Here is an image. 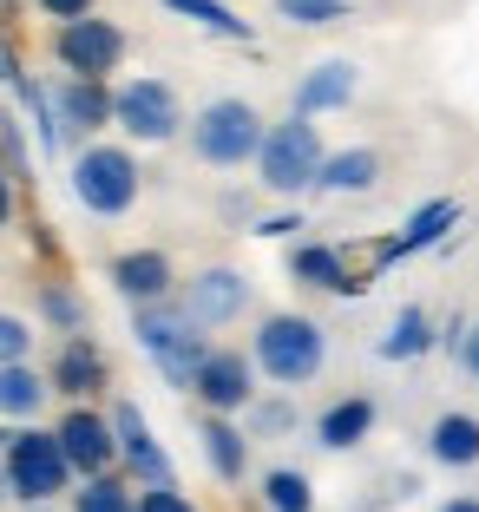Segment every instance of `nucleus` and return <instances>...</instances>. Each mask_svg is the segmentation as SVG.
I'll use <instances>...</instances> for the list:
<instances>
[{
  "label": "nucleus",
  "instance_id": "6",
  "mask_svg": "<svg viewBox=\"0 0 479 512\" xmlns=\"http://www.w3.org/2000/svg\"><path fill=\"white\" fill-rule=\"evenodd\" d=\"M0 467H7V480H14V499L20 506H33V499H60L73 493V460H66L60 447V427H14V440H7V453H0Z\"/></svg>",
  "mask_w": 479,
  "mask_h": 512
},
{
  "label": "nucleus",
  "instance_id": "4",
  "mask_svg": "<svg viewBox=\"0 0 479 512\" xmlns=\"http://www.w3.org/2000/svg\"><path fill=\"white\" fill-rule=\"evenodd\" d=\"M66 184H73V197H79V211H86V217H125L138 204V191H145V171H138L132 145L86 138V145L73 151Z\"/></svg>",
  "mask_w": 479,
  "mask_h": 512
},
{
  "label": "nucleus",
  "instance_id": "39",
  "mask_svg": "<svg viewBox=\"0 0 479 512\" xmlns=\"http://www.w3.org/2000/svg\"><path fill=\"white\" fill-rule=\"evenodd\" d=\"M20 512H60V506H53V499H33V506H20Z\"/></svg>",
  "mask_w": 479,
  "mask_h": 512
},
{
  "label": "nucleus",
  "instance_id": "9",
  "mask_svg": "<svg viewBox=\"0 0 479 512\" xmlns=\"http://www.w3.org/2000/svg\"><path fill=\"white\" fill-rule=\"evenodd\" d=\"M191 394H197L204 414H250L256 355H243V348H210L204 362H197V375H191Z\"/></svg>",
  "mask_w": 479,
  "mask_h": 512
},
{
  "label": "nucleus",
  "instance_id": "11",
  "mask_svg": "<svg viewBox=\"0 0 479 512\" xmlns=\"http://www.w3.org/2000/svg\"><path fill=\"white\" fill-rule=\"evenodd\" d=\"M178 302L204 329H230V322H243V309H250V276L230 270V263H210V270H197L191 283L178 289Z\"/></svg>",
  "mask_w": 479,
  "mask_h": 512
},
{
  "label": "nucleus",
  "instance_id": "37",
  "mask_svg": "<svg viewBox=\"0 0 479 512\" xmlns=\"http://www.w3.org/2000/svg\"><path fill=\"white\" fill-rule=\"evenodd\" d=\"M440 512H479V493H453V499H440Z\"/></svg>",
  "mask_w": 479,
  "mask_h": 512
},
{
  "label": "nucleus",
  "instance_id": "10",
  "mask_svg": "<svg viewBox=\"0 0 479 512\" xmlns=\"http://www.w3.org/2000/svg\"><path fill=\"white\" fill-rule=\"evenodd\" d=\"M60 447H66V460H73L79 480L119 467V427H112V414H99L92 401H73L60 414Z\"/></svg>",
  "mask_w": 479,
  "mask_h": 512
},
{
  "label": "nucleus",
  "instance_id": "36",
  "mask_svg": "<svg viewBox=\"0 0 479 512\" xmlns=\"http://www.w3.org/2000/svg\"><path fill=\"white\" fill-rule=\"evenodd\" d=\"M14 224V178H7V165H0V230Z\"/></svg>",
  "mask_w": 479,
  "mask_h": 512
},
{
  "label": "nucleus",
  "instance_id": "38",
  "mask_svg": "<svg viewBox=\"0 0 479 512\" xmlns=\"http://www.w3.org/2000/svg\"><path fill=\"white\" fill-rule=\"evenodd\" d=\"M7 499H14V480H7V467H0V506H7Z\"/></svg>",
  "mask_w": 479,
  "mask_h": 512
},
{
  "label": "nucleus",
  "instance_id": "15",
  "mask_svg": "<svg viewBox=\"0 0 479 512\" xmlns=\"http://www.w3.org/2000/svg\"><path fill=\"white\" fill-rule=\"evenodd\" d=\"M46 375H53V394H66V401H92V394L105 388L112 368H105V348L79 329V335H66V342H60V355H53Z\"/></svg>",
  "mask_w": 479,
  "mask_h": 512
},
{
  "label": "nucleus",
  "instance_id": "21",
  "mask_svg": "<svg viewBox=\"0 0 479 512\" xmlns=\"http://www.w3.org/2000/svg\"><path fill=\"white\" fill-rule=\"evenodd\" d=\"M46 401H53V375H40L33 362H7L0 368V421L27 427V421L46 414Z\"/></svg>",
  "mask_w": 479,
  "mask_h": 512
},
{
  "label": "nucleus",
  "instance_id": "22",
  "mask_svg": "<svg viewBox=\"0 0 479 512\" xmlns=\"http://www.w3.org/2000/svg\"><path fill=\"white\" fill-rule=\"evenodd\" d=\"M197 434H204V460H210V473H217V480L237 486L243 473H250V434H243L230 414H204V421H197Z\"/></svg>",
  "mask_w": 479,
  "mask_h": 512
},
{
  "label": "nucleus",
  "instance_id": "1",
  "mask_svg": "<svg viewBox=\"0 0 479 512\" xmlns=\"http://www.w3.org/2000/svg\"><path fill=\"white\" fill-rule=\"evenodd\" d=\"M250 355H256V375H270L276 388H309V381L322 375V362H329V329L315 316L276 309V316L256 322Z\"/></svg>",
  "mask_w": 479,
  "mask_h": 512
},
{
  "label": "nucleus",
  "instance_id": "34",
  "mask_svg": "<svg viewBox=\"0 0 479 512\" xmlns=\"http://www.w3.org/2000/svg\"><path fill=\"white\" fill-rule=\"evenodd\" d=\"M33 7H40L46 20H79V14H92L99 0H33Z\"/></svg>",
  "mask_w": 479,
  "mask_h": 512
},
{
  "label": "nucleus",
  "instance_id": "20",
  "mask_svg": "<svg viewBox=\"0 0 479 512\" xmlns=\"http://www.w3.org/2000/svg\"><path fill=\"white\" fill-rule=\"evenodd\" d=\"M289 276L309 283V289H329V296H361V289H368L348 270V256L335 250V243H296V250H289Z\"/></svg>",
  "mask_w": 479,
  "mask_h": 512
},
{
  "label": "nucleus",
  "instance_id": "31",
  "mask_svg": "<svg viewBox=\"0 0 479 512\" xmlns=\"http://www.w3.org/2000/svg\"><path fill=\"white\" fill-rule=\"evenodd\" d=\"M138 512H197L191 493H178V480L165 486H138Z\"/></svg>",
  "mask_w": 479,
  "mask_h": 512
},
{
  "label": "nucleus",
  "instance_id": "24",
  "mask_svg": "<svg viewBox=\"0 0 479 512\" xmlns=\"http://www.w3.org/2000/svg\"><path fill=\"white\" fill-rule=\"evenodd\" d=\"M440 335H434V316H427V309H420V302H407L401 316L388 322V335H381V362H420V355H427V348H434Z\"/></svg>",
  "mask_w": 479,
  "mask_h": 512
},
{
  "label": "nucleus",
  "instance_id": "32",
  "mask_svg": "<svg viewBox=\"0 0 479 512\" xmlns=\"http://www.w3.org/2000/svg\"><path fill=\"white\" fill-rule=\"evenodd\" d=\"M447 355L460 362V375H466V381H479V322H460V335L447 342Z\"/></svg>",
  "mask_w": 479,
  "mask_h": 512
},
{
  "label": "nucleus",
  "instance_id": "13",
  "mask_svg": "<svg viewBox=\"0 0 479 512\" xmlns=\"http://www.w3.org/2000/svg\"><path fill=\"white\" fill-rule=\"evenodd\" d=\"M355 92H361V66H355V60H322V66H309V73L296 79V92H289V112H302V119H322V112H342Z\"/></svg>",
  "mask_w": 479,
  "mask_h": 512
},
{
  "label": "nucleus",
  "instance_id": "18",
  "mask_svg": "<svg viewBox=\"0 0 479 512\" xmlns=\"http://www.w3.org/2000/svg\"><path fill=\"white\" fill-rule=\"evenodd\" d=\"M375 421H381L375 394H342V401H329L315 414V440L329 453H348V447H361V440L375 434Z\"/></svg>",
  "mask_w": 479,
  "mask_h": 512
},
{
  "label": "nucleus",
  "instance_id": "12",
  "mask_svg": "<svg viewBox=\"0 0 479 512\" xmlns=\"http://www.w3.org/2000/svg\"><path fill=\"white\" fill-rule=\"evenodd\" d=\"M112 427H119V467L138 486H165L171 480V453L151 440V421L138 414V401H112Z\"/></svg>",
  "mask_w": 479,
  "mask_h": 512
},
{
  "label": "nucleus",
  "instance_id": "17",
  "mask_svg": "<svg viewBox=\"0 0 479 512\" xmlns=\"http://www.w3.org/2000/svg\"><path fill=\"white\" fill-rule=\"evenodd\" d=\"M53 106H60L66 132L99 138L105 125H112V86H105V79H73L66 73V86H53Z\"/></svg>",
  "mask_w": 479,
  "mask_h": 512
},
{
  "label": "nucleus",
  "instance_id": "3",
  "mask_svg": "<svg viewBox=\"0 0 479 512\" xmlns=\"http://www.w3.org/2000/svg\"><path fill=\"white\" fill-rule=\"evenodd\" d=\"M132 335H138V348H145L151 362H158V375H165L171 388H191L197 362L210 355L204 322H197L178 296H165V302H138V309H132Z\"/></svg>",
  "mask_w": 479,
  "mask_h": 512
},
{
  "label": "nucleus",
  "instance_id": "26",
  "mask_svg": "<svg viewBox=\"0 0 479 512\" xmlns=\"http://www.w3.org/2000/svg\"><path fill=\"white\" fill-rule=\"evenodd\" d=\"M165 7H171V14H184V20H197L204 33H224V40H243V46L256 40V27H250V20H237L224 0H165Z\"/></svg>",
  "mask_w": 479,
  "mask_h": 512
},
{
  "label": "nucleus",
  "instance_id": "40",
  "mask_svg": "<svg viewBox=\"0 0 479 512\" xmlns=\"http://www.w3.org/2000/svg\"><path fill=\"white\" fill-rule=\"evenodd\" d=\"M7 440H14V421H0V453H7Z\"/></svg>",
  "mask_w": 479,
  "mask_h": 512
},
{
  "label": "nucleus",
  "instance_id": "14",
  "mask_svg": "<svg viewBox=\"0 0 479 512\" xmlns=\"http://www.w3.org/2000/svg\"><path fill=\"white\" fill-rule=\"evenodd\" d=\"M112 289H119L125 302H165V296H178V270H171V256L165 250H125V256H112Z\"/></svg>",
  "mask_w": 479,
  "mask_h": 512
},
{
  "label": "nucleus",
  "instance_id": "16",
  "mask_svg": "<svg viewBox=\"0 0 479 512\" xmlns=\"http://www.w3.org/2000/svg\"><path fill=\"white\" fill-rule=\"evenodd\" d=\"M453 224H460V204H453V197L420 204V211L401 224V237H388V243L375 250V270H388V263H401V256H420V250H434V243H447Z\"/></svg>",
  "mask_w": 479,
  "mask_h": 512
},
{
  "label": "nucleus",
  "instance_id": "35",
  "mask_svg": "<svg viewBox=\"0 0 479 512\" xmlns=\"http://www.w3.org/2000/svg\"><path fill=\"white\" fill-rule=\"evenodd\" d=\"M289 230H302V217H263L256 237H289Z\"/></svg>",
  "mask_w": 479,
  "mask_h": 512
},
{
  "label": "nucleus",
  "instance_id": "2",
  "mask_svg": "<svg viewBox=\"0 0 479 512\" xmlns=\"http://www.w3.org/2000/svg\"><path fill=\"white\" fill-rule=\"evenodd\" d=\"M263 112L250 106V99H237V92H224V99H204V106L191 112V158L210 171H243L256 165V151H263Z\"/></svg>",
  "mask_w": 479,
  "mask_h": 512
},
{
  "label": "nucleus",
  "instance_id": "33",
  "mask_svg": "<svg viewBox=\"0 0 479 512\" xmlns=\"http://www.w3.org/2000/svg\"><path fill=\"white\" fill-rule=\"evenodd\" d=\"M289 421H296L289 401H250V434H283Z\"/></svg>",
  "mask_w": 479,
  "mask_h": 512
},
{
  "label": "nucleus",
  "instance_id": "27",
  "mask_svg": "<svg viewBox=\"0 0 479 512\" xmlns=\"http://www.w3.org/2000/svg\"><path fill=\"white\" fill-rule=\"evenodd\" d=\"M263 506H270V512H315V486H309V473H296V467H270V473H263Z\"/></svg>",
  "mask_w": 479,
  "mask_h": 512
},
{
  "label": "nucleus",
  "instance_id": "5",
  "mask_svg": "<svg viewBox=\"0 0 479 512\" xmlns=\"http://www.w3.org/2000/svg\"><path fill=\"white\" fill-rule=\"evenodd\" d=\"M322 158H329L322 125L302 119V112H289V119H276L270 132H263L256 184H263L270 197H302V191H315V178H322Z\"/></svg>",
  "mask_w": 479,
  "mask_h": 512
},
{
  "label": "nucleus",
  "instance_id": "25",
  "mask_svg": "<svg viewBox=\"0 0 479 512\" xmlns=\"http://www.w3.org/2000/svg\"><path fill=\"white\" fill-rule=\"evenodd\" d=\"M73 512H138V493H132V480L112 467V473H92V480H79Z\"/></svg>",
  "mask_w": 479,
  "mask_h": 512
},
{
  "label": "nucleus",
  "instance_id": "28",
  "mask_svg": "<svg viewBox=\"0 0 479 512\" xmlns=\"http://www.w3.org/2000/svg\"><path fill=\"white\" fill-rule=\"evenodd\" d=\"M40 316H46V329L79 335L86 329V302H79L73 283H40Z\"/></svg>",
  "mask_w": 479,
  "mask_h": 512
},
{
  "label": "nucleus",
  "instance_id": "8",
  "mask_svg": "<svg viewBox=\"0 0 479 512\" xmlns=\"http://www.w3.org/2000/svg\"><path fill=\"white\" fill-rule=\"evenodd\" d=\"M125 27L105 14H79V20H60L53 27V60L66 66L73 79H112L125 66Z\"/></svg>",
  "mask_w": 479,
  "mask_h": 512
},
{
  "label": "nucleus",
  "instance_id": "7",
  "mask_svg": "<svg viewBox=\"0 0 479 512\" xmlns=\"http://www.w3.org/2000/svg\"><path fill=\"white\" fill-rule=\"evenodd\" d=\"M112 125H119L132 145H171V138L184 132V99H178V86L171 79H158V73H132V79H119L112 86Z\"/></svg>",
  "mask_w": 479,
  "mask_h": 512
},
{
  "label": "nucleus",
  "instance_id": "29",
  "mask_svg": "<svg viewBox=\"0 0 479 512\" xmlns=\"http://www.w3.org/2000/svg\"><path fill=\"white\" fill-rule=\"evenodd\" d=\"M276 14L289 27H335V20H348V0H276Z\"/></svg>",
  "mask_w": 479,
  "mask_h": 512
},
{
  "label": "nucleus",
  "instance_id": "30",
  "mask_svg": "<svg viewBox=\"0 0 479 512\" xmlns=\"http://www.w3.org/2000/svg\"><path fill=\"white\" fill-rule=\"evenodd\" d=\"M7 362H33V322L14 309H0V368Z\"/></svg>",
  "mask_w": 479,
  "mask_h": 512
},
{
  "label": "nucleus",
  "instance_id": "23",
  "mask_svg": "<svg viewBox=\"0 0 479 512\" xmlns=\"http://www.w3.org/2000/svg\"><path fill=\"white\" fill-rule=\"evenodd\" d=\"M375 184H381V151L375 145H348V151H329V158H322L315 191L348 197V191H375Z\"/></svg>",
  "mask_w": 479,
  "mask_h": 512
},
{
  "label": "nucleus",
  "instance_id": "19",
  "mask_svg": "<svg viewBox=\"0 0 479 512\" xmlns=\"http://www.w3.org/2000/svg\"><path fill=\"white\" fill-rule=\"evenodd\" d=\"M427 460L447 473H473L479 467V414L466 407H447L434 427H427Z\"/></svg>",
  "mask_w": 479,
  "mask_h": 512
}]
</instances>
